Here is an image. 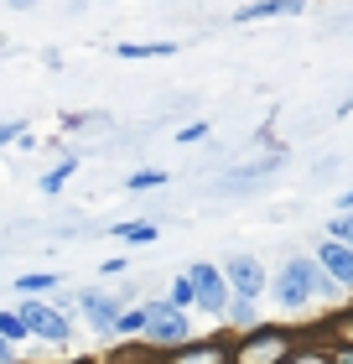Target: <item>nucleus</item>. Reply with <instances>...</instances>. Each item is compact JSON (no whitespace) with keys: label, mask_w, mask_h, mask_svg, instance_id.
I'll list each match as a JSON object with an SVG mask.
<instances>
[{"label":"nucleus","mask_w":353,"mask_h":364,"mask_svg":"<svg viewBox=\"0 0 353 364\" xmlns=\"http://www.w3.org/2000/svg\"><path fill=\"white\" fill-rule=\"evenodd\" d=\"M312 291H327V281L317 276L312 260H286V271L276 281V296H281V307H301V302H312Z\"/></svg>","instance_id":"obj_1"},{"label":"nucleus","mask_w":353,"mask_h":364,"mask_svg":"<svg viewBox=\"0 0 353 364\" xmlns=\"http://www.w3.org/2000/svg\"><path fill=\"white\" fill-rule=\"evenodd\" d=\"M146 338L151 343H182L188 338V318L172 302H151L146 307Z\"/></svg>","instance_id":"obj_2"},{"label":"nucleus","mask_w":353,"mask_h":364,"mask_svg":"<svg viewBox=\"0 0 353 364\" xmlns=\"http://www.w3.org/2000/svg\"><path fill=\"white\" fill-rule=\"evenodd\" d=\"M16 312H21V318H26V328H31L37 338H47V343H63V338L73 333V328H68V318H63L58 307H47V302H26V307H16Z\"/></svg>","instance_id":"obj_3"},{"label":"nucleus","mask_w":353,"mask_h":364,"mask_svg":"<svg viewBox=\"0 0 353 364\" xmlns=\"http://www.w3.org/2000/svg\"><path fill=\"white\" fill-rule=\"evenodd\" d=\"M192 291H197V307H208V312H229V287H224V276H218L213 266H192Z\"/></svg>","instance_id":"obj_4"},{"label":"nucleus","mask_w":353,"mask_h":364,"mask_svg":"<svg viewBox=\"0 0 353 364\" xmlns=\"http://www.w3.org/2000/svg\"><path fill=\"white\" fill-rule=\"evenodd\" d=\"M224 276H229V287L239 296H260L265 291V271H260V260H249V255H234L224 266Z\"/></svg>","instance_id":"obj_5"},{"label":"nucleus","mask_w":353,"mask_h":364,"mask_svg":"<svg viewBox=\"0 0 353 364\" xmlns=\"http://www.w3.org/2000/svg\"><path fill=\"white\" fill-rule=\"evenodd\" d=\"M286 354V333H260L239 349V364H281Z\"/></svg>","instance_id":"obj_6"},{"label":"nucleus","mask_w":353,"mask_h":364,"mask_svg":"<svg viewBox=\"0 0 353 364\" xmlns=\"http://www.w3.org/2000/svg\"><path fill=\"white\" fill-rule=\"evenodd\" d=\"M83 312H89V323L99 328V333H114V318H120V307H114L104 291H83Z\"/></svg>","instance_id":"obj_7"},{"label":"nucleus","mask_w":353,"mask_h":364,"mask_svg":"<svg viewBox=\"0 0 353 364\" xmlns=\"http://www.w3.org/2000/svg\"><path fill=\"white\" fill-rule=\"evenodd\" d=\"M177 53V42H114V58H130V63H141V58H172Z\"/></svg>","instance_id":"obj_8"},{"label":"nucleus","mask_w":353,"mask_h":364,"mask_svg":"<svg viewBox=\"0 0 353 364\" xmlns=\"http://www.w3.org/2000/svg\"><path fill=\"white\" fill-rule=\"evenodd\" d=\"M322 266L338 276V281H353V250H343L338 240H327V245H322Z\"/></svg>","instance_id":"obj_9"},{"label":"nucleus","mask_w":353,"mask_h":364,"mask_svg":"<svg viewBox=\"0 0 353 364\" xmlns=\"http://www.w3.org/2000/svg\"><path fill=\"white\" fill-rule=\"evenodd\" d=\"M301 0H260V6H244L239 21H260V16H296Z\"/></svg>","instance_id":"obj_10"},{"label":"nucleus","mask_w":353,"mask_h":364,"mask_svg":"<svg viewBox=\"0 0 353 364\" xmlns=\"http://www.w3.org/2000/svg\"><path fill=\"white\" fill-rule=\"evenodd\" d=\"M0 338H6V343H16V338H31V328H26V318H21V312H0Z\"/></svg>","instance_id":"obj_11"},{"label":"nucleus","mask_w":353,"mask_h":364,"mask_svg":"<svg viewBox=\"0 0 353 364\" xmlns=\"http://www.w3.org/2000/svg\"><path fill=\"white\" fill-rule=\"evenodd\" d=\"M73 167H78V161H73V156H63V161H58V167H53V172H47V177H42V193H58V188H63V182H68V177H73Z\"/></svg>","instance_id":"obj_12"},{"label":"nucleus","mask_w":353,"mask_h":364,"mask_svg":"<svg viewBox=\"0 0 353 364\" xmlns=\"http://www.w3.org/2000/svg\"><path fill=\"white\" fill-rule=\"evenodd\" d=\"M172 364H224V349H218V343H208V349H188V354H177Z\"/></svg>","instance_id":"obj_13"},{"label":"nucleus","mask_w":353,"mask_h":364,"mask_svg":"<svg viewBox=\"0 0 353 364\" xmlns=\"http://www.w3.org/2000/svg\"><path fill=\"white\" fill-rule=\"evenodd\" d=\"M114 235L130 240V245H146V240H156V224H120Z\"/></svg>","instance_id":"obj_14"},{"label":"nucleus","mask_w":353,"mask_h":364,"mask_svg":"<svg viewBox=\"0 0 353 364\" xmlns=\"http://www.w3.org/2000/svg\"><path fill=\"white\" fill-rule=\"evenodd\" d=\"M47 287H58L53 271H37V276H21V281H16V291H47Z\"/></svg>","instance_id":"obj_15"},{"label":"nucleus","mask_w":353,"mask_h":364,"mask_svg":"<svg viewBox=\"0 0 353 364\" xmlns=\"http://www.w3.org/2000/svg\"><path fill=\"white\" fill-rule=\"evenodd\" d=\"M188 302H197L192 276H177V281H172V307H188Z\"/></svg>","instance_id":"obj_16"},{"label":"nucleus","mask_w":353,"mask_h":364,"mask_svg":"<svg viewBox=\"0 0 353 364\" xmlns=\"http://www.w3.org/2000/svg\"><path fill=\"white\" fill-rule=\"evenodd\" d=\"M146 328V312H120V318H114V333H141Z\"/></svg>","instance_id":"obj_17"},{"label":"nucleus","mask_w":353,"mask_h":364,"mask_svg":"<svg viewBox=\"0 0 353 364\" xmlns=\"http://www.w3.org/2000/svg\"><path fill=\"white\" fill-rule=\"evenodd\" d=\"M161 182H166V172H136V177H130V188H161Z\"/></svg>","instance_id":"obj_18"},{"label":"nucleus","mask_w":353,"mask_h":364,"mask_svg":"<svg viewBox=\"0 0 353 364\" xmlns=\"http://www.w3.org/2000/svg\"><path fill=\"white\" fill-rule=\"evenodd\" d=\"M229 318H234V323H255V307H249V296H239V302L229 307Z\"/></svg>","instance_id":"obj_19"},{"label":"nucleus","mask_w":353,"mask_h":364,"mask_svg":"<svg viewBox=\"0 0 353 364\" xmlns=\"http://www.w3.org/2000/svg\"><path fill=\"white\" fill-rule=\"evenodd\" d=\"M63 125H78V130H83V125H109V114H68Z\"/></svg>","instance_id":"obj_20"},{"label":"nucleus","mask_w":353,"mask_h":364,"mask_svg":"<svg viewBox=\"0 0 353 364\" xmlns=\"http://www.w3.org/2000/svg\"><path fill=\"white\" fill-rule=\"evenodd\" d=\"M332 240H338V245H353V219H338V224H332Z\"/></svg>","instance_id":"obj_21"},{"label":"nucleus","mask_w":353,"mask_h":364,"mask_svg":"<svg viewBox=\"0 0 353 364\" xmlns=\"http://www.w3.org/2000/svg\"><path fill=\"white\" fill-rule=\"evenodd\" d=\"M16 136H21V120H6V125H0V146L16 141Z\"/></svg>","instance_id":"obj_22"},{"label":"nucleus","mask_w":353,"mask_h":364,"mask_svg":"<svg viewBox=\"0 0 353 364\" xmlns=\"http://www.w3.org/2000/svg\"><path fill=\"white\" fill-rule=\"evenodd\" d=\"M296 364H327V359H322V354H301Z\"/></svg>","instance_id":"obj_23"},{"label":"nucleus","mask_w":353,"mask_h":364,"mask_svg":"<svg viewBox=\"0 0 353 364\" xmlns=\"http://www.w3.org/2000/svg\"><path fill=\"white\" fill-rule=\"evenodd\" d=\"M6 359H11V343H6V338H0V364H6Z\"/></svg>","instance_id":"obj_24"},{"label":"nucleus","mask_w":353,"mask_h":364,"mask_svg":"<svg viewBox=\"0 0 353 364\" xmlns=\"http://www.w3.org/2000/svg\"><path fill=\"white\" fill-rule=\"evenodd\" d=\"M6 6H16V11H26V6H31V0H6Z\"/></svg>","instance_id":"obj_25"},{"label":"nucleus","mask_w":353,"mask_h":364,"mask_svg":"<svg viewBox=\"0 0 353 364\" xmlns=\"http://www.w3.org/2000/svg\"><path fill=\"white\" fill-rule=\"evenodd\" d=\"M343 208H353V193H343Z\"/></svg>","instance_id":"obj_26"},{"label":"nucleus","mask_w":353,"mask_h":364,"mask_svg":"<svg viewBox=\"0 0 353 364\" xmlns=\"http://www.w3.org/2000/svg\"><path fill=\"white\" fill-rule=\"evenodd\" d=\"M348 338H353V328H348Z\"/></svg>","instance_id":"obj_27"}]
</instances>
